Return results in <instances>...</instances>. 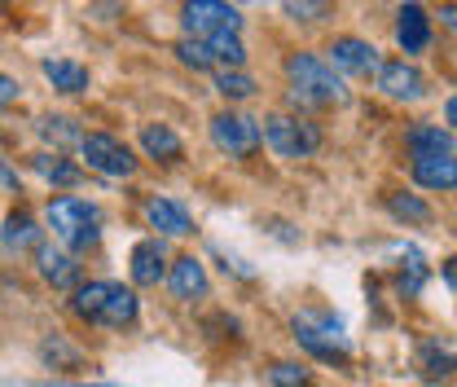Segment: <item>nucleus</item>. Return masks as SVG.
Here are the masks:
<instances>
[{"label": "nucleus", "mask_w": 457, "mask_h": 387, "mask_svg": "<svg viewBox=\"0 0 457 387\" xmlns=\"http://www.w3.org/2000/svg\"><path fill=\"white\" fill-rule=\"evenodd\" d=\"M286 75H290V106L299 111H321V106H343L347 88H343L339 71L317 54H290L286 57Z\"/></svg>", "instance_id": "1"}, {"label": "nucleus", "mask_w": 457, "mask_h": 387, "mask_svg": "<svg viewBox=\"0 0 457 387\" xmlns=\"http://www.w3.org/2000/svg\"><path fill=\"white\" fill-rule=\"evenodd\" d=\"M71 308H75V317H84L93 326H106V331L132 326L137 313H141L137 290H128L119 282H88V286H79L75 299H71Z\"/></svg>", "instance_id": "2"}, {"label": "nucleus", "mask_w": 457, "mask_h": 387, "mask_svg": "<svg viewBox=\"0 0 457 387\" xmlns=\"http://www.w3.org/2000/svg\"><path fill=\"white\" fill-rule=\"evenodd\" d=\"M45 221H49L57 242L71 247L75 256L88 251V247H97V238H102V212L88 198H71V194L66 198H49Z\"/></svg>", "instance_id": "3"}, {"label": "nucleus", "mask_w": 457, "mask_h": 387, "mask_svg": "<svg viewBox=\"0 0 457 387\" xmlns=\"http://www.w3.org/2000/svg\"><path fill=\"white\" fill-rule=\"evenodd\" d=\"M260 137L282 159H308V155L321 150V128L308 123V119H299V114H269L264 128H260Z\"/></svg>", "instance_id": "4"}, {"label": "nucleus", "mask_w": 457, "mask_h": 387, "mask_svg": "<svg viewBox=\"0 0 457 387\" xmlns=\"http://www.w3.org/2000/svg\"><path fill=\"white\" fill-rule=\"evenodd\" d=\"M295 339L303 352H312L326 366H347V339H343L339 322L326 313H299L295 317Z\"/></svg>", "instance_id": "5"}, {"label": "nucleus", "mask_w": 457, "mask_h": 387, "mask_svg": "<svg viewBox=\"0 0 457 387\" xmlns=\"http://www.w3.org/2000/svg\"><path fill=\"white\" fill-rule=\"evenodd\" d=\"M180 22H185L189 40H212V36H237L242 31V13L225 0H185Z\"/></svg>", "instance_id": "6"}, {"label": "nucleus", "mask_w": 457, "mask_h": 387, "mask_svg": "<svg viewBox=\"0 0 457 387\" xmlns=\"http://www.w3.org/2000/svg\"><path fill=\"white\" fill-rule=\"evenodd\" d=\"M212 141L225 150L228 159H251L264 146L260 119H246V114H237V111H220L212 119Z\"/></svg>", "instance_id": "7"}, {"label": "nucleus", "mask_w": 457, "mask_h": 387, "mask_svg": "<svg viewBox=\"0 0 457 387\" xmlns=\"http://www.w3.org/2000/svg\"><path fill=\"white\" fill-rule=\"evenodd\" d=\"M79 155H84V164L93 167V172H102V176H132L137 172V159H132V150L123 146V141H114L111 132H88L84 141H79Z\"/></svg>", "instance_id": "8"}, {"label": "nucleus", "mask_w": 457, "mask_h": 387, "mask_svg": "<svg viewBox=\"0 0 457 387\" xmlns=\"http://www.w3.org/2000/svg\"><path fill=\"white\" fill-rule=\"evenodd\" d=\"M374 75H378V93L392 97V102H418V97L427 93V75H422L413 62H404V57L383 62Z\"/></svg>", "instance_id": "9"}, {"label": "nucleus", "mask_w": 457, "mask_h": 387, "mask_svg": "<svg viewBox=\"0 0 457 387\" xmlns=\"http://www.w3.org/2000/svg\"><path fill=\"white\" fill-rule=\"evenodd\" d=\"M326 62L343 71V75H370V71H378L383 66V57L378 49L370 45V40H361V36H339V40H330V49H326Z\"/></svg>", "instance_id": "10"}, {"label": "nucleus", "mask_w": 457, "mask_h": 387, "mask_svg": "<svg viewBox=\"0 0 457 387\" xmlns=\"http://www.w3.org/2000/svg\"><path fill=\"white\" fill-rule=\"evenodd\" d=\"M396 40L404 54H422L427 45H431V18H427V9L422 4H400L396 13Z\"/></svg>", "instance_id": "11"}, {"label": "nucleus", "mask_w": 457, "mask_h": 387, "mask_svg": "<svg viewBox=\"0 0 457 387\" xmlns=\"http://www.w3.org/2000/svg\"><path fill=\"white\" fill-rule=\"evenodd\" d=\"M207 286H212V282H207V269H203L198 256H180L168 269V290L176 299H203Z\"/></svg>", "instance_id": "12"}, {"label": "nucleus", "mask_w": 457, "mask_h": 387, "mask_svg": "<svg viewBox=\"0 0 457 387\" xmlns=\"http://www.w3.org/2000/svg\"><path fill=\"white\" fill-rule=\"evenodd\" d=\"M168 273V247L159 238H145L132 247V282L137 286H159V277Z\"/></svg>", "instance_id": "13"}, {"label": "nucleus", "mask_w": 457, "mask_h": 387, "mask_svg": "<svg viewBox=\"0 0 457 387\" xmlns=\"http://www.w3.org/2000/svg\"><path fill=\"white\" fill-rule=\"evenodd\" d=\"M145 221L154 224L159 233H168V238H189V233H194V216H189L180 203L163 198V194H154V198L145 203Z\"/></svg>", "instance_id": "14"}, {"label": "nucleus", "mask_w": 457, "mask_h": 387, "mask_svg": "<svg viewBox=\"0 0 457 387\" xmlns=\"http://www.w3.org/2000/svg\"><path fill=\"white\" fill-rule=\"evenodd\" d=\"M36 265H40V277L57 286V290H66V286H75L79 282V265H75V256L71 251H57L49 242H40L36 247Z\"/></svg>", "instance_id": "15"}, {"label": "nucleus", "mask_w": 457, "mask_h": 387, "mask_svg": "<svg viewBox=\"0 0 457 387\" xmlns=\"http://www.w3.org/2000/svg\"><path fill=\"white\" fill-rule=\"evenodd\" d=\"M404 146H409V155H413V159L453 155V132H449V128H440V123H418V128H409Z\"/></svg>", "instance_id": "16"}, {"label": "nucleus", "mask_w": 457, "mask_h": 387, "mask_svg": "<svg viewBox=\"0 0 457 387\" xmlns=\"http://www.w3.org/2000/svg\"><path fill=\"white\" fill-rule=\"evenodd\" d=\"M413 181H418L422 189H457V155L413 159Z\"/></svg>", "instance_id": "17"}, {"label": "nucleus", "mask_w": 457, "mask_h": 387, "mask_svg": "<svg viewBox=\"0 0 457 387\" xmlns=\"http://www.w3.org/2000/svg\"><path fill=\"white\" fill-rule=\"evenodd\" d=\"M141 150L150 159H159V164H180L185 159V146H180V137L171 132L168 123H145L141 128Z\"/></svg>", "instance_id": "18"}, {"label": "nucleus", "mask_w": 457, "mask_h": 387, "mask_svg": "<svg viewBox=\"0 0 457 387\" xmlns=\"http://www.w3.org/2000/svg\"><path fill=\"white\" fill-rule=\"evenodd\" d=\"M45 80L54 84L57 93H84L88 88V66H79L71 57H49L45 62Z\"/></svg>", "instance_id": "19"}, {"label": "nucleus", "mask_w": 457, "mask_h": 387, "mask_svg": "<svg viewBox=\"0 0 457 387\" xmlns=\"http://www.w3.org/2000/svg\"><path fill=\"white\" fill-rule=\"evenodd\" d=\"M4 247L9 251H31V247H40V224L31 221L27 212H13L9 221H4Z\"/></svg>", "instance_id": "20"}, {"label": "nucleus", "mask_w": 457, "mask_h": 387, "mask_svg": "<svg viewBox=\"0 0 457 387\" xmlns=\"http://www.w3.org/2000/svg\"><path fill=\"white\" fill-rule=\"evenodd\" d=\"M207 45V54L216 66H225V71H242V62H246V45L237 40V36H212V40H203Z\"/></svg>", "instance_id": "21"}, {"label": "nucleus", "mask_w": 457, "mask_h": 387, "mask_svg": "<svg viewBox=\"0 0 457 387\" xmlns=\"http://www.w3.org/2000/svg\"><path fill=\"white\" fill-rule=\"evenodd\" d=\"M36 172L49 181V185H62V189H71V185H79V167L66 164V159H57V155H36Z\"/></svg>", "instance_id": "22"}, {"label": "nucleus", "mask_w": 457, "mask_h": 387, "mask_svg": "<svg viewBox=\"0 0 457 387\" xmlns=\"http://www.w3.org/2000/svg\"><path fill=\"white\" fill-rule=\"evenodd\" d=\"M387 212L404 224H427L431 221V207H427L418 194H387Z\"/></svg>", "instance_id": "23"}, {"label": "nucleus", "mask_w": 457, "mask_h": 387, "mask_svg": "<svg viewBox=\"0 0 457 387\" xmlns=\"http://www.w3.org/2000/svg\"><path fill=\"white\" fill-rule=\"evenodd\" d=\"M216 93L228 102H246V97H255V80L246 71H216Z\"/></svg>", "instance_id": "24"}, {"label": "nucleus", "mask_w": 457, "mask_h": 387, "mask_svg": "<svg viewBox=\"0 0 457 387\" xmlns=\"http://www.w3.org/2000/svg\"><path fill=\"white\" fill-rule=\"evenodd\" d=\"M418 366H422V374H427V379H436V374H449V370L457 366V352L440 348V343H422V352H418Z\"/></svg>", "instance_id": "25"}, {"label": "nucleus", "mask_w": 457, "mask_h": 387, "mask_svg": "<svg viewBox=\"0 0 457 387\" xmlns=\"http://www.w3.org/2000/svg\"><path fill=\"white\" fill-rule=\"evenodd\" d=\"M282 9L299 22H326L335 18V0H282Z\"/></svg>", "instance_id": "26"}, {"label": "nucleus", "mask_w": 457, "mask_h": 387, "mask_svg": "<svg viewBox=\"0 0 457 387\" xmlns=\"http://www.w3.org/2000/svg\"><path fill=\"white\" fill-rule=\"evenodd\" d=\"M40 132H45V141H54V146H79L84 141V132L71 123V119H62V114H49V119H40Z\"/></svg>", "instance_id": "27"}, {"label": "nucleus", "mask_w": 457, "mask_h": 387, "mask_svg": "<svg viewBox=\"0 0 457 387\" xmlns=\"http://www.w3.org/2000/svg\"><path fill=\"white\" fill-rule=\"evenodd\" d=\"M269 383L273 387H308L312 383V374H308V366H299V361H273Z\"/></svg>", "instance_id": "28"}, {"label": "nucleus", "mask_w": 457, "mask_h": 387, "mask_svg": "<svg viewBox=\"0 0 457 387\" xmlns=\"http://www.w3.org/2000/svg\"><path fill=\"white\" fill-rule=\"evenodd\" d=\"M176 57H180L185 66H194V71H212V66H216L212 54H207V45H203V40H189V36L176 40Z\"/></svg>", "instance_id": "29"}, {"label": "nucleus", "mask_w": 457, "mask_h": 387, "mask_svg": "<svg viewBox=\"0 0 457 387\" xmlns=\"http://www.w3.org/2000/svg\"><path fill=\"white\" fill-rule=\"evenodd\" d=\"M422 282H427V265H422L418 251H409V269H400V290H404V295H418Z\"/></svg>", "instance_id": "30"}, {"label": "nucleus", "mask_w": 457, "mask_h": 387, "mask_svg": "<svg viewBox=\"0 0 457 387\" xmlns=\"http://www.w3.org/2000/svg\"><path fill=\"white\" fill-rule=\"evenodd\" d=\"M13 97H18V80H9V75L0 71V106H9Z\"/></svg>", "instance_id": "31"}, {"label": "nucleus", "mask_w": 457, "mask_h": 387, "mask_svg": "<svg viewBox=\"0 0 457 387\" xmlns=\"http://www.w3.org/2000/svg\"><path fill=\"white\" fill-rule=\"evenodd\" d=\"M440 22H445L449 31H457V4H440Z\"/></svg>", "instance_id": "32"}, {"label": "nucleus", "mask_w": 457, "mask_h": 387, "mask_svg": "<svg viewBox=\"0 0 457 387\" xmlns=\"http://www.w3.org/2000/svg\"><path fill=\"white\" fill-rule=\"evenodd\" d=\"M0 185H9V189L18 185V172H13V167L4 164V159H0Z\"/></svg>", "instance_id": "33"}, {"label": "nucleus", "mask_w": 457, "mask_h": 387, "mask_svg": "<svg viewBox=\"0 0 457 387\" xmlns=\"http://www.w3.org/2000/svg\"><path fill=\"white\" fill-rule=\"evenodd\" d=\"M445 277L457 286V256H449V260H445Z\"/></svg>", "instance_id": "34"}, {"label": "nucleus", "mask_w": 457, "mask_h": 387, "mask_svg": "<svg viewBox=\"0 0 457 387\" xmlns=\"http://www.w3.org/2000/svg\"><path fill=\"white\" fill-rule=\"evenodd\" d=\"M445 119H449V123H453V128H457V93H453V97H449V106H445Z\"/></svg>", "instance_id": "35"}]
</instances>
